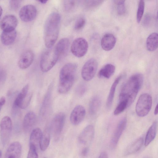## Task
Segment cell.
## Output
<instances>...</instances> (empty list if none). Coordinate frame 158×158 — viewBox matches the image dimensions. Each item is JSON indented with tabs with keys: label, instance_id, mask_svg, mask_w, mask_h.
<instances>
[{
	"label": "cell",
	"instance_id": "9",
	"mask_svg": "<svg viewBox=\"0 0 158 158\" xmlns=\"http://www.w3.org/2000/svg\"><path fill=\"white\" fill-rule=\"evenodd\" d=\"M65 119V114L63 112L58 113L53 118L51 123V127L56 139L58 137L61 132Z\"/></svg>",
	"mask_w": 158,
	"mask_h": 158
},
{
	"label": "cell",
	"instance_id": "13",
	"mask_svg": "<svg viewBox=\"0 0 158 158\" xmlns=\"http://www.w3.org/2000/svg\"><path fill=\"white\" fill-rule=\"evenodd\" d=\"M94 132L93 125H89L86 127L79 136L78 141L80 143L85 145L89 144L94 138Z\"/></svg>",
	"mask_w": 158,
	"mask_h": 158
},
{
	"label": "cell",
	"instance_id": "17",
	"mask_svg": "<svg viewBox=\"0 0 158 158\" xmlns=\"http://www.w3.org/2000/svg\"><path fill=\"white\" fill-rule=\"evenodd\" d=\"M52 83L50 84L43 100L40 110V114L43 117L47 116L50 109Z\"/></svg>",
	"mask_w": 158,
	"mask_h": 158
},
{
	"label": "cell",
	"instance_id": "29",
	"mask_svg": "<svg viewBox=\"0 0 158 158\" xmlns=\"http://www.w3.org/2000/svg\"><path fill=\"white\" fill-rule=\"evenodd\" d=\"M50 136L49 130L46 129L42 133L39 147L42 151H45L48 147L50 142Z\"/></svg>",
	"mask_w": 158,
	"mask_h": 158
},
{
	"label": "cell",
	"instance_id": "32",
	"mask_svg": "<svg viewBox=\"0 0 158 158\" xmlns=\"http://www.w3.org/2000/svg\"><path fill=\"white\" fill-rule=\"evenodd\" d=\"M103 2L102 0H86L84 1L83 5L86 9L91 10L98 6Z\"/></svg>",
	"mask_w": 158,
	"mask_h": 158
},
{
	"label": "cell",
	"instance_id": "35",
	"mask_svg": "<svg viewBox=\"0 0 158 158\" xmlns=\"http://www.w3.org/2000/svg\"><path fill=\"white\" fill-rule=\"evenodd\" d=\"M32 96L31 93H28L27 96L23 99L20 105V108L25 109L29 105Z\"/></svg>",
	"mask_w": 158,
	"mask_h": 158
},
{
	"label": "cell",
	"instance_id": "46",
	"mask_svg": "<svg viewBox=\"0 0 158 158\" xmlns=\"http://www.w3.org/2000/svg\"><path fill=\"white\" fill-rule=\"evenodd\" d=\"M158 104H157L155 107L154 111V113L155 115L157 114L158 113Z\"/></svg>",
	"mask_w": 158,
	"mask_h": 158
},
{
	"label": "cell",
	"instance_id": "23",
	"mask_svg": "<svg viewBox=\"0 0 158 158\" xmlns=\"http://www.w3.org/2000/svg\"><path fill=\"white\" fill-rule=\"evenodd\" d=\"M143 142L142 138L136 139L127 148L124 152L125 155H128L138 152L142 147Z\"/></svg>",
	"mask_w": 158,
	"mask_h": 158
},
{
	"label": "cell",
	"instance_id": "30",
	"mask_svg": "<svg viewBox=\"0 0 158 158\" xmlns=\"http://www.w3.org/2000/svg\"><path fill=\"white\" fill-rule=\"evenodd\" d=\"M29 88V85L28 84H27L22 88L14 101L15 107L19 108L22 101L28 93Z\"/></svg>",
	"mask_w": 158,
	"mask_h": 158
},
{
	"label": "cell",
	"instance_id": "33",
	"mask_svg": "<svg viewBox=\"0 0 158 158\" xmlns=\"http://www.w3.org/2000/svg\"><path fill=\"white\" fill-rule=\"evenodd\" d=\"M145 8V2L143 0H140L139 2L136 14V19L138 23H139L142 18Z\"/></svg>",
	"mask_w": 158,
	"mask_h": 158
},
{
	"label": "cell",
	"instance_id": "22",
	"mask_svg": "<svg viewBox=\"0 0 158 158\" xmlns=\"http://www.w3.org/2000/svg\"><path fill=\"white\" fill-rule=\"evenodd\" d=\"M115 70V66L110 64L104 65L99 71L98 77L101 78H109L114 73Z\"/></svg>",
	"mask_w": 158,
	"mask_h": 158
},
{
	"label": "cell",
	"instance_id": "2",
	"mask_svg": "<svg viewBox=\"0 0 158 158\" xmlns=\"http://www.w3.org/2000/svg\"><path fill=\"white\" fill-rule=\"evenodd\" d=\"M60 21V14L56 12L51 13L47 18L44 28V40L45 46L52 48L58 35Z\"/></svg>",
	"mask_w": 158,
	"mask_h": 158
},
{
	"label": "cell",
	"instance_id": "43",
	"mask_svg": "<svg viewBox=\"0 0 158 158\" xmlns=\"http://www.w3.org/2000/svg\"><path fill=\"white\" fill-rule=\"evenodd\" d=\"M89 148L87 147H85L81 150V155L83 157L86 156L88 152Z\"/></svg>",
	"mask_w": 158,
	"mask_h": 158
},
{
	"label": "cell",
	"instance_id": "44",
	"mask_svg": "<svg viewBox=\"0 0 158 158\" xmlns=\"http://www.w3.org/2000/svg\"><path fill=\"white\" fill-rule=\"evenodd\" d=\"M98 158H108L107 153L105 152H102Z\"/></svg>",
	"mask_w": 158,
	"mask_h": 158
},
{
	"label": "cell",
	"instance_id": "37",
	"mask_svg": "<svg viewBox=\"0 0 158 158\" xmlns=\"http://www.w3.org/2000/svg\"><path fill=\"white\" fill-rule=\"evenodd\" d=\"M27 158H38L37 149L34 146L30 145Z\"/></svg>",
	"mask_w": 158,
	"mask_h": 158
},
{
	"label": "cell",
	"instance_id": "10",
	"mask_svg": "<svg viewBox=\"0 0 158 158\" xmlns=\"http://www.w3.org/2000/svg\"><path fill=\"white\" fill-rule=\"evenodd\" d=\"M37 14V10L35 6L31 4H27L21 8L19 15L22 21L28 22L34 19Z\"/></svg>",
	"mask_w": 158,
	"mask_h": 158
},
{
	"label": "cell",
	"instance_id": "21",
	"mask_svg": "<svg viewBox=\"0 0 158 158\" xmlns=\"http://www.w3.org/2000/svg\"><path fill=\"white\" fill-rule=\"evenodd\" d=\"M17 36V32L15 30L10 31H3L0 38L2 44L9 45L12 44L15 41Z\"/></svg>",
	"mask_w": 158,
	"mask_h": 158
},
{
	"label": "cell",
	"instance_id": "16",
	"mask_svg": "<svg viewBox=\"0 0 158 158\" xmlns=\"http://www.w3.org/2000/svg\"><path fill=\"white\" fill-rule=\"evenodd\" d=\"M34 57L33 52L28 50L23 52L20 56L18 61L19 67L22 69L28 68L32 63Z\"/></svg>",
	"mask_w": 158,
	"mask_h": 158
},
{
	"label": "cell",
	"instance_id": "48",
	"mask_svg": "<svg viewBox=\"0 0 158 158\" xmlns=\"http://www.w3.org/2000/svg\"><path fill=\"white\" fill-rule=\"evenodd\" d=\"M2 9L1 6H0V18L2 14Z\"/></svg>",
	"mask_w": 158,
	"mask_h": 158
},
{
	"label": "cell",
	"instance_id": "3",
	"mask_svg": "<svg viewBox=\"0 0 158 158\" xmlns=\"http://www.w3.org/2000/svg\"><path fill=\"white\" fill-rule=\"evenodd\" d=\"M77 65L74 63L65 64L60 73L58 92L61 94L66 93L70 89L74 81Z\"/></svg>",
	"mask_w": 158,
	"mask_h": 158
},
{
	"label": "cell",
	"instance_id": "36",
	"mask_svg": "<svg viewBox=\"0 0 158 158\" xmlns=\"http://www.w3.org/2000/svg\"><path fill=\"white\" fill-rule=\"evenodd\" d=\"M86 23L85 19L82 17L79 18L76 21L74 25V28L77 30L82 29L85 26Z\"/></svg>",
	"mask_w": 158,
	"mask_h": 158
},
{
	"label": "cell",
	"instance_id": "15",
	"mask_svg": "<svg viewBox=\"0 0 158 158\" xmlns=\"http://www.w3.org/2000/svg\"><path fill=\"white\" fill-rule=\"evenodd\" d=\"M22 152V146L20 143H12L7 148L4 158H20Z\"/></svg>",
	"mask_w": 158,
	"mask_h": 158
},
{
	"label": "cell",
	"instance_id": "34",
	"mask_svg": "<svg viewBox=\"0 0 158 158\" xmlns=\"http://www.w3.org/2000/svg\"><path fill=\"white\" fill-rule=\"evenodd\" d=\"M128 107V102L127 101H122L119 102L118 104L114 111V115H118L120 114Z\"/></svg>",
	"mask_w": 158,
	"mask_h": 158
},
{
	"label": "cell",
	"instance_id": "31",
	"mask_svg": "<svg viewBox=\"0 0 158 158\" xmlns=\"http://www.w3.org/2000/svg\"><path fill=\"white\" fill-rule=\"evenodd\" d=\"M116 11L117 14L120 15H124L126 13V9L124 0L114 1Z\"/></svg>",
	"mask_w": 158,
	"mask_h": 158
},
{
	"label": "cell",
	"instance_id": "51",
	"mask_svg": "<svg viewBox=\"0 0 158 158\" xmlns=\"http://www.w3.org/2000/svg\"></svg>",
	"mask_w": 158,
	"mask_h": 158
},
{
	"label": "cell",
	"instance_id": "39",
	"mask_svg": "<svg viewBox=\"0 0 158 158\" xmlns=\"http://www.w3.org/2000/svg\"><path fill=\"white\" fill-rule=\"evenodd\" d=\"M75 5V2L73 0H65L64 2V7L65 10L69 11L73 8Z\"/></svg>",
	"mask_w": 158,
	"mask_h": 158
},
{
	"label": "cell",
	"instance_id": "5",
	"mask_svg": "<svg viewBox=\"0 0 158 158\" xmlns=\"http://www.w3.org/2000/svg\"><path fill=\"white\" fill-rule=\"evenodd\" d=\"M152 102V97L149 94L144 93L141 94L137 100L135 106L137 115L140 117L147 115L151 109Z\"/></svg>",
	"mask_w": 158,
	"mask_h": 158
},
{
	"label": "cell",
	"instance_id": "25",
	"mask_svg": "<svg viewBox=\"0 0 158 158\" xmlns=\"http://www.w3.org/2000/svg\"><path fill=\"white\" fill-rule=\"evenodd\" d=\"M158 35L156 32H153L148 37L146 41V47L149 51L155 50L158 47Z\"/></svg>",
	"mask_w": 158,
	"mask_h": 158
},
{
	"label": "cell",
	"instance_id": "40",
	"mask_svg": "<svg viewBox=\"0 0 158 158\" xmlns=\"http://www.w3.org/2000/svg\"><path fill=\"white\" fill-rule=\"evenodd\" d=\"M21 2L20 0H10L9 2L10 7L13 10H16L20 6Z\"/></svg>",
	"mask_w": 158,
	"mask_h": 158
},
{
	"label": "cell",
	"instance_id": "49",
	"mask_svg": "<svg viewBox=\"0 0 158 158\" xmlns=\"http://www.w3.org/2000/svg\"><path fill=\"white\" fill-rule=\"evenodd\" d=\"M2 156V152L0 150V158H1Z\"/></svg>",
	"mask_w": 158,
	"mask_h": 158
},
{
	"label": "cell",
	"instance_id": "38",
	"mask_svg": "<svg viewBox=\"0 0 158 158\" xmlns=\"http://www.w3.org/2000/svg\"><path fill=\"white\" fill-rule=\"evenodd\" d=\"M86 86L83 83H81L77 87L76 89V93L78 96H83L86 90Z\"/></svg>",
	"mask_w": 158,
	"mask_h": 158
},
{
	"label": "cell",
	"instance_id": "42",
	"mask_svg": "<svg viewBox=\"0 0 158 158\" xmlns=\"http://www.w3.org/2000/svg\"><path fill=\"white\" fill-rule=\"evenodd\" d=\"M6 77V73L5 71L0 70V84L4 82Z\"/></svg>",
	"mask_w": 158,
	"mask_h": 158
},
{
	"label": "cell",
	"instance_id": "18",
	"mask_svg": "<svg viewBox=\"0 0 158 158\" xmlns=\"http://www.w3.org/2000/svg\"><path fill=\"white\" fill-rule=\"evenodd\" d=\"M69 40L67 38L60 40L55 47L59 56V58L66 56L67 54L69 47Z\"/></svg>",
	"mask_w": 158,
	"mask_h": 158
},
{
	"label": "cell",
	"instance_id": "14",
	"mask_svg": "<svg viewBox=\"0 0 158 158\" xmlns=\"http://www.w3.org/2000/svg\"><path fill=\"white\" fill-rule=\"evenodd\" d=\"M18 23L16 17L12 15L4 16L1 20L0 26L3 31H10L15 30Z\"/></svg>",
	"mask_w": 158,
	"mask_h": 158
},
{
	"label": "cell",
	"instance_id": "11",
	"mask_svg": "<svg viewBox=\"0 0 158 158\" xmlns=\"http://www.w3.org/2000/svg\"><path fill=\"white\" fill-rule=\"evenodd\" d=\"M85 108L82 106L78 105L72 110L70 116L71 123L74 125L79 124L83 120L85 115Z\"/></svg>",
	"mask_w": 158,
	"mask_h": 158
},
{
	"label": "cell",
	"instance_id": "45",
	"mask_svg": "<svg viewBox=\"0 0 158 158\" xmlns=\"http://www.w3.org/2000/svg\"><path fill=\"white\" fill-rule=\"evenodd\" d=\"M6 102V98L4 96H2L0 99V105L2 106Z\"/></svg>",
	"mask_w": 158,
	"mask_h": 158
},
{
	"label": "cell",
	"instance_id": "50",
	"mask_svg": "<svg viewBox=\"0 0 158 158\" xmlns=\"http://www.w3.org/2000/svg\"><path fill=\"white\" fill-rule=\"evenodd\" d=\"M2 107V106H1V105H0V111L1 110V109Z\"/></svg>",
	"mask_w": 158,
	"mask_h": 158
},
{
	"label": "cell",
	"instance_id": "27",
	"mask_svg": "<svg viewBox=\"0 0 158 158\" xmlns=\"http://www.w3.org/2000/svg\"><path fill=\"white\" fill-rule=\"evenodd\" d=\"M122 75H120L117 77L111 85L106 103V106L108 108H110L111 106L116 87L122 78Z\"/></svg>",
	"mask_w": 158,
	"mask_h": 158
},
{
	"label": "cell",
	"instance_id": "12",
	"mask_svg": "<svg viewBox=\"0 0 158 158\" xmlns=\"http://www.w3.org/2000/svg\"><path fill=\"white\" fill-rule=\"evenodd\" d=\"M127 124V119L125 117L123 118L119 122L110 140V145L111 148H114L117 145L121 135L126 128Z\"/></svg>",
	"mask_w": 158,
	"mask_h": 158
},
{
	"label": "cell",
	"instance_id": "47",
	"mask_svg": "<svg viewBox=\"0 0 158 158\" xmlns=\"http://www.w3.org/2000/svg\"><path fill=\"white\" fill-rule=\"evenodd\" d=\"M39 1L40 3H41L42 4H45V3H46L47 2H48V0H40Z\"/></svg>",
	"mask_w": 158,
	"mask_h": 158
},
{
	"label": "cell",
	"instance_id": "24",
	"mask_svg": "<svg viewBox=\"0 0 158 158\" xmlns=\"http://www.w3.org/2000/svg\"><path fill=\"white\" fill-rule=\"evenodd\" d=\"M42 133L41 130L39 128L33 129L30 136V145L34 146L37 149V148L39 147Z\"/></svg>",
	"mask_w": 158,
	"mask_h": 158
},
{
	"label": "cell",
	"instance_id": "6",
	"mask_svg": "<svg viewBox=\"0 0 158 158\" xmlns=\"http://www.w3.org/2000/svg\"><path fill=\"white\" fill-rule=\"evenodd\" d=\"M12 130L11 118L5 116L2 118L0 123V136L2 145L5 146L9 142Z\"/></svg>",
	"mask_w": 158,
	"mask_h": 158
},
{
	"label": "cell",
	"instance_id": "7",
	"mask_svg": "<svg viewBox=\"0 0 158 158\" xmlns=\"http://www.w3.org/2000/svg\"><path fill=\"white\" fill-rule=\"evenodd\" d=\"M88 44L86 40L79 37L75 39L73 42L71 47L72 54L77 57L83 56L87 53Z\"/></svg>",
	"mask_w": 158,
	"mask_h": 158
},
{
	"label": "cell",
	"instance_id": "4",
	"mask_svg": "<svg viewBox=\"0 0 158 158\" xmlns=\"http://www.w3.org/2000/svg\"><path fill=\"white\" fill-rule=\"evenodd\" d=\"M59 58V55L55 47L44 51L40 60V66L41 71L46 72L50 70L55 65Z\"/></svg>",
	"mask_w": 158,
	"mask_h": 158
},
{
	"label": "cell",
	"instance_id": "1",
	"mask_svg": "<svg viewBox=\"0 0 158 158\" xmlns=\"http://www.w3.org/2000/svg\"><path fill=\"white\" fill-rule=\"evenodd\" d=\"M143 77L140 73L131 76L123 85L119 96V102L126 101L129 107L135 100L143 83Z\"/></svg>",
	"mask_w": 158,
	"mask_h": 158
},
{
	"label": "cell",
	"instance_id": "8",
	"mask_svg": "<svg viewBox=\"0 0 158 158\" xmlns=\"http://www.w3.org/2000/svg\"><path fill=\"white\" fill-rule=\"evenodd\" d=\"M98 66L97 60L91 58L87 60L83 65L81 71V75L84 80L89 81L94 76Z\"/></svg>",
	"mask_w": 158,
	"mask_h": 158
},
{
	"label": "cell",
	"instance_id": "20",
	"mask_svg": "<svg viewBox=\"0 0 158 158\" xmlns=\"http://www.w3.org/2000/svg\"><path fill=\"white\" fill-rule=\"evenodd\" d=\"M36 120V116L34 112L30 111L27 113L25 116L23 121L24 131L26 132L30 131L35 124Z\"/></svg>",
	"mask_w": 158,
	"mask_h": 158
},
{
	"label": "cell",
	"instance_id": "41",
	"mask_svg": "<svg viewBox=\"0 0 158 158\" xmlns=\"http://www.w3.org/2000/svg\"><path fill=\"white\" fill-rule=\"evenodd\" d=\"M151 20V17L150 15L148 14L146 15L143 20V25L145 27L148 26L150 24Z\"/></svg>",
	"mask_w": 158,
	"mask_h": 158
},
{
	"label": "cell",
	"instance_id": "26",
	"mask_svg": "<svg viewBox=\"0 0 158 158\" xmlns=\"http://www.w3.org/2000/svg\"><path fill=\"white\" fill-rule=\"evenodd\" d=\"M157 130V122L155 121L148 129L144 141V145L148 146L154 139Z\"/></svg>",
	"mask_w": 158,
	"mask_h": 158
},
{
	"label": "cell",
	"instance_id": "28",
	"mask_svg": "<svg viewBox=\"0 0 158 158\" xmlns=\"http://www.w3.org/2000/svg\"><path fill=\"white\" fill-rule=\"evenodd\" d=\"M101 105L100 98L97 96L94 97L90 100L89 105V112L90 115H94L98 111Z\"/></svg>",
	"mask_w": 158,
	"mask_h": 158
},
{
	"label": "cell",
	"instance_id": "19",
	"mask_svg": "<svg viewBox=\"0 0 158 158\" xmlns=\"http://www.w3.org/2000/svg\"><path fill=\"white\" fill-rule=\"evenodd\" d=\"M116 42L114 36L111 33L105 34L102 37L101 41L102 48L106 51H109L114 47Z\"/></svg>",
	"mask_w": 158,
	"mask_h": 158
}]
</instances>
